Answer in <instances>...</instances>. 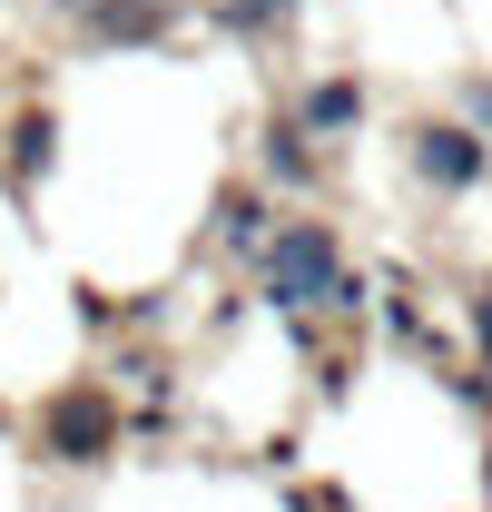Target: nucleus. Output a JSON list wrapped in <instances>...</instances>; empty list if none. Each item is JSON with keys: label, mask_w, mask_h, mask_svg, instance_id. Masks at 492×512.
<instances>
[{"label": "nucleus", "mask_w": 492, "mask_h": 512, "mask_svg": "<svg viewBox=\"0 0 492 512\" xmlns=\"http://www.w3.org/2000/svg\"><path fill=\"white\" fill-rule=\"evenodd\" d=\"M443 109H463V119L492 138V60H463L453 69V89H443Z\"/></svg>", "instance_id": "obj_11"}, {"label": "nucleus", "mask_w": 492, "mask_h": 512, "mask_svg": "<svg viewBox=\"0 0 492 512\" xmlns=\"http://www.w3.org/2000/svg\"><path fill=\"white\" fill-rule=\"evenodd\" d=\"M374 306H384V335H394L404 355H443V345H433V316H424V296H414L404 276H384V296H374Z\"/></svg>", "instance_id": "obj_10"}, {"label": "nucleus", "mask_w": 492, "mask_h": 512, "mask_svg": "<svg viewBox=\"0 0 492 512\" xmlns=\"http://www.w3.org/2000/svg\"><path fill=\"white\" fill-rule=\"evenodd\" d=\"M197 30V0H79L60 20V40L79 60H158Z\"/></svg>", "instance_id": "obj_4"}, {"label": "nucleus", "mask_w": 492, "mask_h": 512, "mask_svg": "<svg viewBox=\"0 0 492 512\" xmlns=\"http://www.w3.org/2000/svg\"><path fill=\"white\" fill-rule=\"evenodd\" d=\"M286 10H296V20H306V10H315V0H286Z\"/></svg>", "instance_id": "obj_13"}, {"label": "nucleus", "mask_w": 492, "mask_h": 512, "mask_svg": "<svg viewBox=\"0 0 492 512\" xmlns=\"http://www.w3.org/2000/svg\"><path fill=\"white\" fill-rule=\"evenodd\" d=\"M197 20H207L217 40H237L246 60H276V50H296V30H306L286 0H197Z\"/></svg>", "instance_id": "obj_9"}, {"label": "nucleus", "mask_w": 492, "mask_h": 512, "mask_svg": "<svg viewBox=\"0 0 492 512\" xmlns=\"http://www.w3.org/2000/svg\"><path fill=\"white\" fill-rule=\"evenodd\" d=\"M276 217H286V197L266 188V178H256V168H227V178H217V188H207V247L217 256H256L266 247V227H276Z\"/></svg>", "instance_id": "obj_8"}, {"label": "nucleus", "mask_w": 492, "mask_h": 512, "mask_svg": "<svg viewBox=\"0 0 492 512\" xmlns=\"http://www.w3.org/2000/svg\"><path fill=\"white\" fill-rule=\"evenodd\" d=\"M463 335H473V365L492 375V276H473V286H463Z\"/></svg>", "instance_id": "obj_12"}, {"label": "nucleus", "mask_w": 492, "mask_h": 512, "mask_svg": "<svg viewBox=\"0 0 492 512\" xmlns=\"http://www.w3.org/2000/svg\"><path fill=\"white\" fill-rule=\"evenodd\" d=\"M286 109L306 119V138H325V148L345 158V148L374 128V79L365 69H306V79L286 89Z\"/></svg>", "instance_id": "obj_7"}, {"label": "nucleus", "mask_w": 492, "mask_h": 512, "mask_svg": "<svg viewBox=\"0 0 492 512\" xmlns=\"http://www.w3.org/2000/svg\"><path fill=\"white\" fill-rule=\"evenodd\" d=\"M237 138H246V168H256L276 197H286V207L335 188V148H325V138H306V119L286 109V89H276V99H266V109H256Z\"/></svg>", "instance_id": "obj_6"}, {"label": "nucleus", "mask_w": 492, "mask_h": 512, "mask_svg": "<svg viewBox=\"0 0 492 512\" xmlns=\"http://www.w3.org/2000/svg\"><path fill=\"white\" fill-rule=\"evenodd\" d=\"M394 158H404V178L424 197H483L492 188V138L463 109H443V99H414L404 119H394Z\"/></svg>", "instance_id": "obj_3"}, {"label": "nucleus", "mask_w": 492, "mask_h": 512, "mask_svg": "<svg viewBox=\"0 0 492 512\" xmlns=\"http://www.w3.org/2000/svg\"><path fill=\"white\" fill-rule=\"evenodd\" d=\"M60 158H69L60 99H50V89H20V99L0 109V197L30 217V207L50 197V178H60Z\"/></svg>", "instance_id": "obj_5"}, {"label": "nucleus", "mask_w": 492, "mask_h": 512, "mask_svg": "<svg viewBox=\"0 0 492 512\" xmlns=\"http://www.w3.org/2000/svg\"><path fill=\"white\" fill-rule=\"evenodd\" d=\"M345 266H355V256H345V227L315 217V207H286V217L266 227V247L246 256L266 316H325V296L345 286Z\"/></svg>", "instance_id": "obj_2"}, {"label": "nucleus", "mask_w": 492, "mask_h": 512, "mask_svg": "<svg viewBox=\"0 0 492 512\" xmlns=\"http://www.w3.org/2000/svg\"><path fill=\"white\" fill-rule=\"evenodd\" d=\"M20 453H30V463H69V473H109L128 453V394L109 375H60L30 404Z\"/></svg>", "instance_id": "obj_1"}]
</instances>
